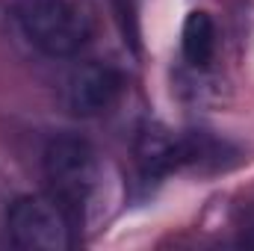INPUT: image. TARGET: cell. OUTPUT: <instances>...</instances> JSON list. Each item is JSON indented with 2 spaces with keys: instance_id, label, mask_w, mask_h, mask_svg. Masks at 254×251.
Wrapping results in <instances>:
<instances>
[{
  "instance_id": "1",
  "label": "cell",
  "mask_w": 254,
  "mask_h": 251,
  "mask_svg": "<svg viewBox=\"0 0 254 251\" xmlns=\"http://www.w3.org/2000/svg\"><path fill=\"white\" fill-rule=\"evenodd\" d=\"M18 33L45 57H77L95 30L89 0H9Z\"/></svg>"
},
{
  "instance_id": "6",
  "label": "cell",
  "mask_w": 254,
  "mask_h": 251,
  "mask_svg": "<svg viewBox=\"0 0 254 251\" xmlns=\"http://www.w3.org/2000/svg\"><path fill=\"white\" fill-rule=\"evenodd\" d=\"M243 243H246V246H254V210L249 213V219H246V228H243Z\"/></svg>"
},
{
  "instance_id": "2",
  "label": "cell",
  "mask_w": 254,
  "mask_h": 251,
  "mask_svg": "<svg viewBox=\"0 0 254 251\" xmlns=\"http://www.w3.org/2000/svg\"><path fill=\"white\" fill-rule=\"evenodd\" d=\"M42 166L51 184V195L65 207L71 222L83 219L104 184L101 157L92 142H86L83 136H57L48 142Z\"/></svg>"
},
{
  "instance_id": "5",
  "label": "cell",
  "mask_w": 254,
  "mask_h": 251,
  "mask_svg": "<svg viewBox=\"0 0 254 251\" xmlns=\"http://www.w3.org/2000/svg\"><path fill=\"white\" fill-rule=\"evenodd\" d=\"M181 48H184V57L190 65H195V68L210 65L213 54H216V24H213L210 12L195 9L187 15L184 30H181Z\"/></svg>"
},
{
  "instance_id": "4",
  "label": "cell",
  "mask_w": 254,
  "mask_h": 251,
  "mask_svg": "<svg viewBox=\"0 0 254 251\" xmlns=\"http://www.w3.org/2000/svg\"><path fill=\"white\" fill-rule=\"evenodd\" d=\"M125 92V77L116 65L89 60L80 63L65 80V101L74 116L95 119L110 113Z\"/></svg>"
},
{
  "instance_id": "3",
  "label": "cell",
  "mask_w": 254,
  "mask_h": 251,
  "mask_svg": "<svg viewBox=\"0 0 254 251\" xmlns=\"http://www.w3.org/2000/svg\"><path fill=\"white\" fill-rule=\"evenodd\" d=\"M71 216L54 195H21L9 204L6 231L18 249L65 251L71 249Z\"/></svg>"
}]
</instances>
